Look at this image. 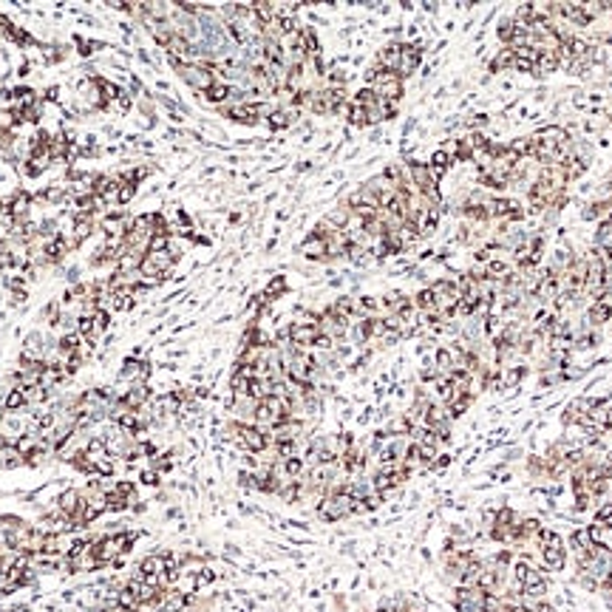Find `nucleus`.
<instances>
[{"instance_id": "nucleus-6", "label": "nucleus", "mask_w": 612, "mask_h": 612, "mask_svg": "<svg viewBox=\"0 0 612 612\" xmlns=\"http://www.w3.org/2000/svg\"><path fill=\"white\" fill-rule=\"evenodd\" d=\"M187 606V595L182 590H165L162 595V604H159V612H179Z\"/></svg>"}, {"instance_id": "nucleus-1", "label": "nucleus", "mask_w": 612, "mask_h": 612, "mask_svg": "<svg viewBox=\"0 0 612 612\" xmlns=\"http://www.w3.org/2000/svg\"><path fill=\"white\" fill-rule=\"evenodd\" d=\"M133 539H136V536L128 533V530L96 539V541H94V555H96V561H99V567H105V564H122L125 555H128V550H131V544H133Z\"/></svg>"}, {"instance_id": "nucleus-5", "label": "nucleus", "mask_w": 612, "mask_h": 612, "mask_svg": "<svg viewBox=\"0 0 612 612\" xmlns=\"http://www.w3.org/2000/svg\"><path fill=\"white\" fill-rule=\"evenodd\" d=\"M300 252L306 255V258H315V261H329V247H326V241L323 238H318L315 233L306 238L303 244H300Z\"/></svg>"}, {"instance_id": "nucleus-4", "label": "nucleus", "mask_w": 612, "mask_h": 612, "mask_svg": "<svg viewBox=\"0 0 612 612\" xmlns=\"http://www.w3.org/2000/svg\"><path fill=\"white\" fill-rule=\"evenodd\" d=\"M453 592L456 595L451 598V604L456 606V612H485V604L490 595L482 587H468V584H456Z\"/></svg>"}, {"instance_id": "nucleus-2", "label": "nucleus", "mask_w": 612, "mask_h": 612, "mask_svg": "<svg viewBox=\"0 0 612 612\" xmlns=\"http://www.w3.org/2000/svg\"><path fill=\"white\" fill-rule=\"evenodd\" d=\"M539 555H541L544 570H553V573L564 570L567 564V547L561 541V536H555L553 530H544L539 536Z\"/></svg>"}, {"instance_id": "nucleus-8", "label": "nucleus", "mask_w": 612, "mask_h": 612, "mask_svg": "<svg viewBox=\"0 0 612 612\" xmlns=\"http://www.w3.org/2000/svg\"><path fill=\"white\" fill-rule=\"evenodd\" d=\"M136 196V182H125L119 176V190H117V204H128Z\"/></svg>"}, {"instance_id": "nucleus-3", "label": "nucleus", "mask_w": 612, "mask_h": 612, "mask_svg": "<svg viewBox=\"0 0 612 612\" xmlns=\"http://www.w3.org/2000/svg\"><path fill=\"white\" fill-rule=\"evenodd\" d=\"M351 513H354V499H351L343 488L326 493V496L318 502V516H321L323 522H340V519H346V516H351Z\"/></svg>"}, {"instance_id": "nucleus-7", "label": "nucleus", "mask_w": 612, "mask_h": 612, "mask_svg": "<svg viewBox=\"0 0 612 612\" xmlns=\"http://www.w3.org/2000/svg\"><path fill=\"white\" fill-rule=\"evenodd\" d=\"M527 377V369L525 366H507L504 369V374H502V386H507V388H516L522 380Z\"/></svg>"}]
</instances>
